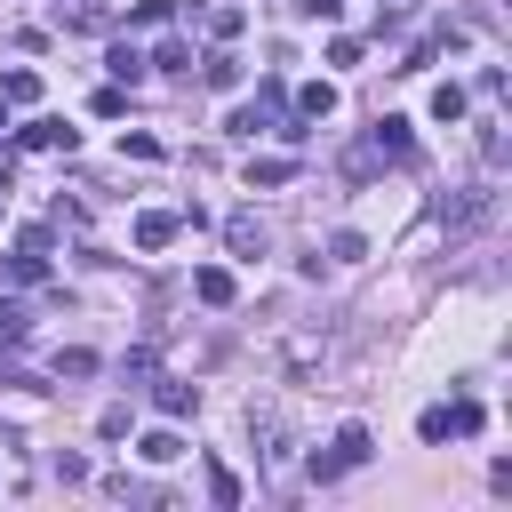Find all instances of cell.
<instances>
[{
    "mask_svg": "<svg viewBox=\"0 0 512 512\" xmlns=\"http://www.w3.org/2000/svg\"><path fill=\"white\" fill-rule=\"evenodd\" d=\"M488 208H496V192H440V224H456V232L480 224Z\"/></svg>",
    "mask_w": 512,
    "mask_h": 512,
    "instance_id": "obj_1",
    "label": "cell"
},
{
    "mask_svg": "<svg viewBox=\"0 0 512 512\" xmlns=\"http://www.w3.org/2000/svg\"><path fill=\"white\" fill-rule=\"evenodd\" d=\"M192 296H200V304H216V312H224V304H232V296H240V280H232V272H224V264H200V272H192Z\"/></svg>",
    "mask_w": 512,
    "mask_h": 512,
    "instance_id": "obj_2",
    "label": "cell"
},
{
    "mask_svg": "<svg viewBox=\"0 0 512 512\" xmlns=\"http://www.w3.org/2000/svg\"><path fill=\"white\" fill-rule=\"evenodd\" d=\"M376 152H384V160H408V152H416V136H408V120H400V112H384V120H376Z\"/></svg>",
    "mask_w": 512,
    "mask_h": 512,
    "instance_id": "obj_3",
    "label": "cell"
},
{
    "mask_svg": "<svg viewBox=\"0 0 512 512\" xmlns=\"http://www.w3.org/2000/svg\"><path fill=\"white\" fill-rule=\"evenodd\" d=\"M152 400H160V416H192L200 408V384H176L168 376V384H152Z\"/></svg>",
    "mask_w": 512,
    "mask_h": 512,
    "instance_id": "obj_4",
    "label": "cell"
},
{
    "mask_svg": "<svg viewBox=\"0 0 512 512\" xmlns=\"http://www.w3.org/2000/svg\"><path fill=\"white\" fill-rule=\"evenodd\" d=\"M328 112H336V88H328V80L296 88V120H328Z\"/></svg>",
    "mask_w": 512,
    "mask_h": 512,
    "instance_id": "obj_5",
    "label": "cell"
},
{
    "mask_svg": "<svg viewBox=\"0 0 512 512\" xmlns=\"http://www.w3.org/2000/svg\"><path fill=\"white\" fill-rule=\"evenodd\" d=\"M24 144H32V152H72V128H64V120H32Z\"/></svg>",
    "mask_w": 512,
    "mask_h": 512,
    "instance_id": "obj_6",
    "label": "cell"
},
{
    "mask_svg": "<svg viewBox=\"0 0 512 512\" xmlns=\"http://www.w3.org/2000/svg\"><path fill=\"white\" fill-rule=\"evenodd\" d=\"M224 240H232V256H264V224H256V216H232Z\"/></svg>",
    "mask_w": 512,
    "mask_h": 512,
    "instance_id": "obj_7",
    "label": "cell"
},
{
    "mask_svg": "<svg viewBox=\"0 0 512 512\" xmlns=\"http://www.w3.org/2000/svg\"><path fill=\"white\" fill-rule=\"evenodd\" d=\"M288 176H296V160H280V152L248 160V184H264V192H272V184H288Z\"/></svg>",
    "mask_w": 512,
    "mask_h": 512,
    "instance_id": "obj_8",
    "label": "cell"
},
{
    "mask_svg": "<svg viewBox=\"0 0 512 512\" xmlns=\"http://www.w3.org/2000/svg\"><path fill=\"white\" fill-rule=\"evenodd\" d=\"M176 240V216H136V248L152 256V248H168Z\"/></svg>",
    "mask_w": 512,
    "mask_h": 512,
    "instance_id": "obj_9",
    "label": "cell"
},
{
    "mask_svg": "<svg viewBox=\"0 0 512 512\" xmlns=\"http://www.w3.org/2000/svg\"><path fill=\"white\" fill-rule=\"evenodd\" d=\"M200 80H208V88H240V56H224V48H216V56L200 64Z\"/></svg>",
    "mask_w": 512,
    "mask_h": 512,
    "instance_id": "obj_10",
    "label": "cell"
},
{
    "mask_svg": "<svg viewBox=\"0 0 512 512\" xmlns=\"http://www.w3.org/2000/svg\"><path fill=\"white\" fill-rule=\"evenodd\" d=\"M0 96H8V104H32V96H40V72H24V64L0 72Z\"/></svg>",
    "mask_w": 512,
    "mask_h": 512,
    "instance_id": "obj_11",
    "label": "cell"
},
{
    "mask_svg": "<svg viewBox=\"0 0 512 512\" xmlns=\"http://www.w3.org/2000/svg\"><path fill=\"white\" fill-rule=\"evenodd\" d=\"M448 416V440H472L480 432V400H456V408H440Z\"/></svg>",
    "mask_w": 512,
    "mask_h": 512,
    "instance_id": "obj_12",
    "label": "cell"
},
{
    "mask_svg": "<svg viewBox=\"0 0 512 512\" xmlns=\"http://www.w3.org/2000/svg\"><path fill=\"white\" fill-rule=\"evenodd\" d=\"M136 448H144V456H152V464H176V456H184V440H176V432H168V424H160V432H144V440H136Z\"/></svg>",
    "mask_w": 512,
    "mask_h": 512,
    "instance_id": "obj_13",
    "label": "cell"
},
{
    "mask_svg": "<svg viewBox=\"0 0 512 512\" xmlns=\"http://www.w3.org/2000/svg\"><path fill=\"white\" fill-rule=\"evenodd\" d=\"M336 456H344V464H368V456H376V448H368V424H344V432H336Z\"/></svg>",
    "mask_w": 512,
    "mask_h": 512,
    "instance_id": "obj_14",
    "label": "cell"
},
{
    "mask_svg": "<svg viewBox=\"0 0 512 512\" xmlns=\"http://www.w3.org/2000/svg\"><path fill=\"white\" fill-rule=\"evenodd\" d=\"M208 504H240V472L232 464H208Z\"/></svg>",
    "mask_w": 512,
    "mask_h": 512,
    "instance_id": "obj_15",
    "label": "cell"
},
{
    "mask_svg": "<svg viewBox=\"0 0 512 512\" xmlns=\"http://www.w3.org/2000/svg\"><path fill=\"white\" fill-rule=\"evenodd\" d=\"M432 120H464V88H456V80L432 88Z\"/></svg>",
    "mask_w": 512,
    "mask_h": 512,
    "instance_id": "obj_16",
    "label": "cell"
},
{
    "mask_svg": "<svg viewBox=\"0 0 512 512\" xmlns=\"http://www.w3.org/2000/svg\"><path fill=\"white\" fill-rule=\"evenodd\" d=\"M152 64H160V72H176V80H184V72H192V48H184V40H160V56H152Z\"/></svg>",
    "mask_w": 512,
    "mask_h": 512,
    "instance_id": "obj_17",
    "label": "cell"
},
{
    "mask_svg": "<svg viewBox=\"0 0 512 512\" xmlns=\"http://www.w3.org/2000/svg\"><path fill=\"white\" fill-rule=\"evenodd\" d=\"M104 64H112V80H136V72H144V56H136V48H128V40H120V48H112V56H104Z\"/></svg>",
    "mask_w": 512,
    "mask_h": 512,
    "instance_id": "obj_18",
    "label": "cell"
},
{
    "mask_svg": "<svg viewBox=\"0 0 512 512\" xmlns=\"http://www.w3.org/2000/svg\"><path fill=\"white\" fill-rule=\"evenodd\" d=\"M328 256H336V264H360V256H368V240H360V232H336V240H328Z\"/></svg>",
    "mask_w": 512,
    "mask_h": 512,
    "instance_id": "obj_19",
    "label": "cell"
},
{
    "mask_svg": "<svg viewBox=\"0 0 512 512\" xmlns=\"http://www.w3.org/2000/svg\"><path fill=\"white\" fill-rule=\"evenodd\" d=\"M56 376H96V352H80V344H72V352H56Z\"/></svg>",
    "mask_w": 512,
    "mask_h": 512,
    "instance_id": "obj_20",
    "label": "cell"
},
{
    "mask_svg": "<svg viewBox=\"0 0 512 512\" xmlns=\"http://www.w3.org/2000/svg\"><path fill=\"white\" fill-rule=\"evenodd\" d=\"M16 336H24V304H8V296H0V344H16Z\"/></svg>",
    "mask_w": 512,
    "mask_h": 512,
    "instance_id": "obj_21",
    "label": "cell"
},
{
    "mask_svg": "<svg viewBox=\"0 0 512 512\" xmlns=\"http://www.w3.org/2000/svg\"><path fill=\"white\" fill-rule=\"evenodd\" d=\"M336 8H344V0H296V16H320V24H328Z\"/></svg>",
    "mask_w": 512,
    "mask_h": 512,
    "instance_id": "obj_22",
    "label": "cell"
},
{
    "mask_svg": "<svg viewBox=\"0 0 512 512\" xmlns=\"http://www.w3.org/2000/svg\"><path fill=\"white\" fill-rule=\"evenodd\" d=\"M8 184H16V168H8V160H0V192H8Z\"/></svg>",
    "mask_w": 512,
    "mask_h": 512,
    "instance_id": "obj_23",
    "label": "cell"
},
{
    "mask_svg": "<svg viewBox=\"0 0 512 512\" xmlns=\"http://www.w3.org/2000/svg\"><path fill=\"white\" fill-rule=\"evenodd\" d=\"M0 128H8V96H0Z\"/></svg>",
    "mask_w": 512,
    "mask_h": 512,
    "instance_id": "obj_24",
    "label": "cell"
}]
</instances>
